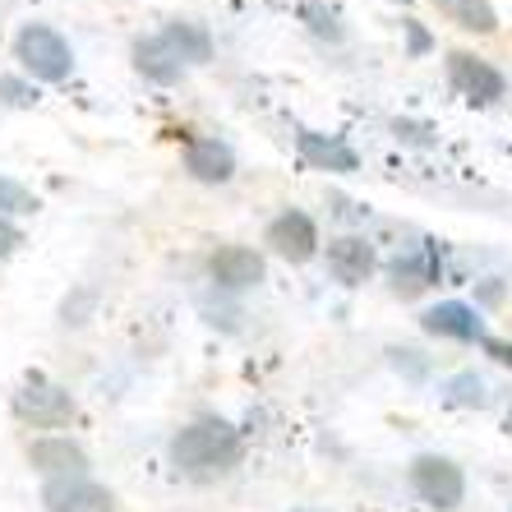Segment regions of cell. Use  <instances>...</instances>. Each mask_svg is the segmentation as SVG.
<instances>
[{"label":"cell","instance_id":"52a82bcc","mask_svg":"<svg viewBox=\"0 0 512 512\" xmlns=\"http://www.w3.org/2000/svg\"><path fill=\"white\" fill-rule=\"evenodd\" d=\"M28 462L33 471H42L47 480H70V476H88V453L74 439H60V434H47L28 448Z\"/></svg>","mask_w":512,"mask_h":512},{"label":"cell","instance_id":"7c38bea8","mask_svg":"<svg viewBox=\"0 0 512 512\" xmlns=\"http://www.w3.org/2000/svg\"><path fill=\"white\" fill-rule=\"evenodd\" d=\"M420 328L434 337H453V342H485V328H480V314L471 310V305H462V300H443V305H434V310H425V319H420Z\"/></svg>","mask_w":512,"mask_h":512},{"label":"cell","instance_id":"ffe728a7","mask_svg":"<svg viewBox=\"0 0 512 512\" xmlns=\"http://www.w3.org/2000/svg\"><path fill=\"white\" fill-rule=\"evenodd\" d=\"M448 397L462 406H485V383L471 379V374H457V379L448 383Z\"/></svg>","mask_w":512,"mask_h":512},{"label":"cell","instance_id":"2e32d148","mask_svg":"<svg viewBox=\"0 0 512 512\" xmlns=\"http://www.w3.org/2000/svg\"><path fill=\"white\" fill-rule=\"evenodd\" d=\"M434 5L466 33H494L499 28V14H494L489 0H434Z\"/></svg>","mask_w":512,"mask_h":512},{"label":"cell","instance_id":"8fae6325","mask_svg":"<svg viewBox=\"0 0 512 512\" xmlns=\"http://www.w3.org/2000/svg\"><path fill=\"white\" fill-rule=\"evenodd\" d=\"M185 171L203 185H222L236 176V153L222 139H190L185 143Z\"/></svg>","mask_w":512,"mask_h":512},{"label":"cell","instance_id":"5bb4252c","mask_svg":"<svg viewBox=\"0 0 512 512\" xmlns=\"http://www.w3.org/2000/svg\"><path fill=\"white\" fill-rule=\"evenodd\" d=\"M296 143H300V157H305L310 167H319V171H356V167H360L356 153H351L342 139H333V134L305 130Z\"/></svg>","mask_w":512,"mask_h":512},{"label":"cell","instance_id":"4fadbf2b","mask_svg":"<svg viewBox=\"0 0 512 512\" xmlns=\"http://www.w3.org/2000/svg\"><path fill=\"white\" fill-rule=\"evenodd\" d=\"M328 268H333V277L342 286H360L365 277L374 273V250H370V240H360V236H342L328 245Z\"/></svg>","mask_w":512,"mask_h":512},{"label":"cell","instance_id":"7402d4cb","mask_svg":"<svg viewBox=\"0 0 512 512\" xmlns=\"http://www.w3.org/2000/svg\"><path fill=\"white\" fill-rule=\"evenodd\" d=\"M88 305H93V291H74V300L60 305V314H65V323H88Z\"/></svg>","mask_w":512,"mask_h":512},{"label":"cell","instance_id":"e0dca14e","mask_svg":"<svg viewBox=\"0 0 512 512\" xmlns=\"http://www.w3.org/2000/svg\"><path fill=\"white\" fill-rule=\"evenodd\" d=\"M162 37H167L171 47L180 51V60H185V65H203V60L213 56V42H208V33H203L199 24H167L162 28Z\"/></svg>","mask_w":512,"mask_h":512},{"label":"cell","instance_id":"ac0fdd59","mask_svg":"<svg viewBox=\"0 0 512 512\" xmlns=\"http://www.w3.org/2000/svg\"><path fill=\"white\" fill-rule=\"evenodd\" d=\"M37 208V199H33V190H24L19 180H10V176H0V217L10 222V217H24V213H33Z\"/></svg>","mask_w":512,"mask_h":512},{"label":"cell","instance_id":"6da1fadb","mask_svg":"<svg viewBox=\"0 0 512 512\" xmlns=\"http://www.w3.org/2000/svg\"><path fill=\"white\" fill-rule=\"evenodd\" d=\"M240 453H245L240 429L217 416L194 420V425H185L176 439H171V462H176V471H185V476H194V480L231 471V466L240 462Z\"/></svg>","mask_w":512,"mask_h":512},{"label":"cell","instance_id":"4316f807","mask_svg":"<svg viewBox=\"0 0 512 512\" xmlns=\"http://www.w3.org/2000/svg\"><path fill=\"white\" fill-rule=\"evenodd\" d=\"M402 5H406V0H402Z\"/></svg>","mask_w":512,"mask_h":512},{"label":"cell","instance_id":"8992f818","mask_svg":"<svg viewBox=\"0 0 512 512\" xmlns=\"http://www.w3.org/2000/svg\"><path fill=\"white\" fill-rule=\"evenodd\" d=\"M448 79H453V88L466 97V102H499L503 97V74L489 65V60L471 56V51H453L448 56Z\"/></svg>","mask_w":512,"mask_h":512},{"label":"cell","instance_id":"484cf974","mask_svg":"<svg viewBox=\"0 0 512 512\" xmlns=\"http://www.w3.org/2000/svg\"><path fill=\"white\" fill-rule=\"evenodd\" d=\"M508 425H512V411H508Z\"/></svg>","mask_w":512,"mask_h":512},{"label":"cell","instance_id":"ba28073f","mask_svg":"<svg viewBox=\"0 0 512 512\" xmlns=\"http://www.w3.org/2000/svg\"><path fill=\"white\" fill-rule=\"evenodd\" d=\"M208 273L222 291H250V286L263 282V254L245 250V245H222L208 259Z\"/></svg>","mask_w":512,"mask_h":512},{"label":"cell","instance_id":"5b68a950","mask_svg":"<svg viewBox=\"0 0 512 512\" xmlns=\"http://www.w3.org/2000/svg\"><path fill=\"white\" fill-rule=\"evenodd\" d=\"M42 508L47 512H116V494L88 476L47 480L42 485Z\"/></svg>","mask_w":512,"mask_h":512},{"label":"cell","instance_id":"cb8c5ba5","mask_svg":"<svg viewBox=\"0 0 512 512\" xmlns=\"http://www.w3.org/2000/svg\"><path fill=\"white\" fill-rule=\"evenodd\" d=\"M402 28H406V42H411V56H425V51H429V47H434V37H429V33H425V28H420V24H416V19H406V24H402Z\"/></svg>","mask_w":512,"mask_h":512},{"label":"cell","instance_id":"7a4b0ae2","mask_svg":"<svg viewBox=\"0 0 512 512\" xmlns=\"http://www.w3.org/2000/svg\"><path fill=\"white\" fill-rule=\"evenodd\" d=\"M14 60H19L33 79H42V84H65L70 70H74L70 42L47 24H24L19 28V37H14Z\"/></svg>","mask_w":512,"mask_h":512},{"label":"cell","instance_id":"277c9868","mask_svg":"<svg viewBox=\"0 0 512 512\" xmlns=\"http://www.w3.org/2000/svg\"><path fill=\"white\" fill-rule=\"evenodd\" d=\"M14 416L37 429H60L74 420V397H70V388H60V383L33 374V379L14 393Z\"/></svg>","mask_w":512,"mask_h":512},{"label":"cell","instance_id":"9c48e42d","mask_svg":"<svg viewBox=\"0 0 512 512\" xmlns=\"http://www.w3.org/2000/svg\"><path fill=\"white\" fill-rule=\"evenodd\" d=\"M268 245H273L282 259L305 263V259H314V250H319V231H314L310 217L291 208V213L273 217V227H268Z\"/></svg>","mask_w":512,"mask_h":512},{"label":"cell","instance_id":"d6986e66","mask_svg":"<svg viewBox=\"0 0 512 512\" xmlns=\"http://www.w3.org/2000/svg\"><path fill=\"white\" fill-rule=\"evenodd\" d=\"M300 19L314 28L319 37H328V42H342V24H337L333 10H323L319 0H310V5H300Z\"/></svg>","mask_w":512,"mask_h":512},{"label":"cell","instance_id":"d4e9b609","mask_svg":"<svg viewBox=\"0 0 512 512\" xmlns=\"http://www.w3.org/2000/svg\"><path fill=\"white\" fill-rule=\"evenodd\" d=\"M485 356H494L499 365L512 370V342H503V337H485Z\"/></svg>","mask_w":512,"mask_h":512},{"label":"cell","instance_id":"44dd1931","mask_svg":"<svg viewBox=\"0 0 512 512\" xmlns=\"http://www.w3.org/2000/svg\"><path fill=\"white\" fill-rule=\"evenodd\" d=\"M0 102H5V107H33L37 88L24 84V79H5V74H0Z\"/></svg>","mask_w":512,"mask_h":512},{"label":"cell","instance_id":"603a6c76","mask_svg":"<svg viewBox=\"0 0 512 512\" xmlns=\"http://www.w3.org/2000/svg\"><path fill=\"white\" fill-rule=\"evenodd\" d=\"M19 245H24V231L14 227V222H5V217H0V259H10V254L19 250Z\"/></svg>","mask_w":512,"mask_h":512},{"label":"cell","instance_id":"3957f363","mask_svg":"<svg viewBox=\"0 0 512 512\" xmlns=\"http://www.w3.org/2000/svg\"><path fill=\"white\" fill-rule=\"evenodd\" d=\"M411 489H416V499L429 503V508L453 512L457 503L466 499V476H462V466L457 462L425 453V457L411 462Z\"/></svg>","mask_w":512,"mask_h":512},{"label":"cell","instance_id":"9a60e30c","mask_svg":"<svg viewBox=\"0 0 512 512\" xmlns=\"http://www.w3.org/2000/svg\"><path fill=\"white\" fill-rule=\"evenodd\" d=\"M429 282H439V259H434V250H420L416 259H397L393 263V286L402 291V296H416V291H425Z\"/></svg>","mask_w":512,"mask_h":512},{"label":"cell","instance_id":"30bf717a","mask_svg":"<svg viewBox=\"0 0 512 512\" xmlns=\"http://www.w3.org/2000/svg\"><path fill=\"white\" fill-rule=\"evenodd\" d=\"M134 70L143 74V79H153V84L171 88L180 84V74H185V60H180V51L171 47L167 37H139L134 42Z\"/></svg>","mask_w":512,"mask_h":512}]
</instances>
